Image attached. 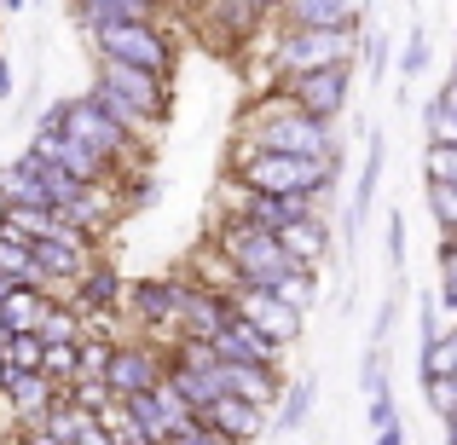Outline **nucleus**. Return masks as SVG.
Returning a JSON list of instances; mask_svg holds the SVG:
<instances>
[{
  "label": "nucleus",
  "instance_id": "obj_20",
  "mask_svg": "<svg viewBox=\"0 0 457 445\" xmlns=\"http://www.w3.org/2000/svg\"><path fill=\"white\" fill-rule=\"evenodd\" d=\"M191 284H203V290H237V272H232V260L220 255V249L203 237L197 249H191V272H186Z\"/></svg>",
  "mask_w": 457,
  "mask_h": 445
},
{
  "label": "nucleus",
  "instance_id": "obj_10",
  "mask_svg": "<svg viewBox=\"0 0 457 445\" xmlns=\"http://www.w3.org/2000/svg\"><path fill=\"white\" fill-rule=\"evenodd\" d=\"M168 370V347H151L145 335H128V342L111 347V358H104V382H111V393L122 400V393H139V388H156V376Z\"/></svg>",
  "mask_w": 457,
  "mask_h": 445
},
{
  "label": "nucleus",
  "instance_id": "obj_21",
  "mask_svg": "<svg viewBox=\"0 0 457 445\" xmlns=\"http://www.w3.org/2000/svg\"><path fill=\"white\" fill-rule=\"evenodd\" d=\"M87 99L99 104V111L111 116L116 128H128V134H139V139H151V145H156V134H162V128H151L145 116H139V111H134V104H128V99H116L111 87H99V81H87Z\"/></svg>",
  "mask_w": 457,
  "mask_h": 445
},
{
  "label": "nucleus",
  "instance_id": "obj_42",
  "mask_svg": "<svg viewBox=\"0 0 457 445\" xmlns=\"http://www.w3.org/2000/svg\"><path fill=\"white\" fill-rule=\"evenodd\" d=\"M23 445H58V440L46 434V428H29V434H23Z\"/></svg>",
  "mask_w": 457,
  "mask_h": 445
},
{
  "label": "nucleus",
  "instance_id": "obj_18",
  "mask_svg": "<svg viewBox=\"0 0 457 445\" xmlns=\"http://www.w3.org/2000/svg\"><path fill=\"white\" fill-rule=\"evenodd\" d=\"M312 405H319V376L307 370V376H295L290 388L278 393V405H272V411H278V416H272V434H295V428L307 423Z\"/></svg>",
  "mask_w": 457,
  "mask_h": 445
},
{
  "label": "nucleus",
  "instance_id": "obj_40",
  "mask_svg": "<svg viewBox=\"0 0 457 445\" xmlns=\"http://www.w3.org/2000/svg\"><path fill=\"white\" fill-rule=\"evenodd\" d=\"M76 445H111V434H104V428L87 416V423H81V434H76Z\"/></svg>",
  "mask_w": 457,
  "mask_h": 445
},
{
  "label": "nucleus",
  "instance_id": "obj_12",
  "mask_svg": "<svg viewBox=\"0 0 457 445\" xmlns=\"http://www.w3.org/2000/svg\"><path fill=\"white\" fill-rule=\"evenodd\" d=\"M122 272H116V260H104V255H93L87 267L76 272V278H70V307L81 312V318H87V312H122Z\"/></svg>",
  "mask_w": 457,
  "mask_h": 445
},
{
  "label": "nucleus",
  "instance_id": "obj_22",
  "mask_svg": "<svg viewBox=\"0 0 457 445\" xmlns=\"http://www.w3.org/2000/svg\"><path fill=\"white\" fill-rule=\"evenodd\" d=\"M53 226H58V209H6L0 214V237H12V243H35Z\"/></svg>",
  "mask_w": 457,
  "mask_h": 445
},
{
  "label": "nucleus",
  "instance_id": "obj_4",
  "mask_svg": "<svg viewBox=\"0 0 457 445\" xmlns=\"http://www.w3.org/2000/svg\"><path fill=\"white\" fill-rule=\"evenodd\" d=\"M359 35H365V23L359 29H290V23H278L267 70L295 76V70H324V64H359Z\"/></svg>",
  "mask_w": 457,
  "mask_h": 445
},
{
  "label": "nucleus",
  "instance_id": "obj_38",
  "mask_svg": "<svg viewBox=\"0 0 457 445\" xmlns=\"http://www.w3.org/2000/svg\"><path fill=\"white\" fill-rule=\"evenodd\" d=\"M64 111H70V99H53V104L41 111V122H35V128H53V134H64Z\"/></svg>",
  "mask_w": 457,
  "mask_h": 445
},
{
  "label": "nucleus",
  "instance_id": "obj_46",
  "mask_svg": "<svg viewBox=\"0 0 457 445\" xmlns=\"http://www.w3.org/2000/svg\"><path fill=\"white\" fill-rule=\"evenodd\" d=\"M452 81H457V53H452Z\"/></svg>",
  "mask_w": 457,
  "mask_h": 445
},
{
  "label": "nucleus",
  "instance_id": "obj_45",
  "mask_svg": "<svg viewBox=\"0 0 457 445\" xmlns=\"http://www.w3.org/2000/svg\"><path fill=\"white\" fill-rule=\"evenodd\" d=\"M249 6H255V12H267V18H272V12H278V0H249Z\"/></svg>",
  "mask_w": 457,
  "mask_h": 445
},
{
  "label": "nucleus",
  "instance_id": "obj_33",
  "mask_svg": "<svg viewBox=\"0 0 457 445\" xmlns=\"http://www.w3.org/2000/svg\"><path fill=\"white\" fill-rule=\"evenodd\" d=\"M168 445H232L220 434V428H209V423H197V416H191L186 428H174V434H168Z\"/></svg>",
  "mask_w": 457,
  "mask_h": 445
},
{
  "label": "nucleus",
  "instance_id": "obj_23",
  "mask_svg": "<svg viewBox=\"0 0 457 445\" xmlns=\"http://www.w3.org/2000/svg\"><path fill=\"white\" fill-rule=\"evenodd\" d=\"M272 290L290 301L295 312H312V307H319V295H324V284H319V267H290Z\"/></svg>",
  "mask_w": 457,
  "mask_h": 445
},
{
  "label": "nucleus",
  "instance_id": "obj_34",
  "mask_svg": "<svg viewBox=\"0 0 457 445\" xmlns=\"http://www.w3.org/2000/svg\"><path fill=\"white\" fill-rule=\"evenodd\" d=\"M417 330H423V347L446 335V318H440V301H435V295H423V312H417Z\"/></svg>",
  "mask_w": 457,
  "mask_h": 445
},
{
  "label": "nucleus",
  "instance_id": "obj_1",
  "mask_svg": "<svg viewBox=\"0 0 457 445\" xmlns=\"http://www.w3.org/2000/svg\"><path fill=\"white\" fill-rule=\"evenodd\" d=\"M237 134H244L249 145L290 151V156H312V162H324L330 151H342V134H336V122L295 111V104L284 99L278 87H272L267 99H255V104H249V111H244V122H237Z\"/></svg>",
  "mask_w": 457,
  "mask_h": 445
},
{
  "label": "nucleus",
  "instance_id": "obj_16",
  "mask_svg": "<svg viewBox=\"0 0 457 445\" xmlns=\"http://www.w3.org/2000/svg\"><path fill=\"white\" fill-rule=\"evenodd\" d=\"M278 243H284V255L295 260V267H324L330 260V249H336V232H330V214H302V220H290L278 232Z\"/></svg>",
  "mask_w": 457,
  "mask_h": 445
},
{
  "label": "nucleus",
  "instance_id": "obj_32",
  "mask_svg": "<svg viewBox=\"0 0 457 445\" xmlns=\"http://www.w3.org/2000/svg\"><path fill=\"white\" fill-rule=\"evenodd\" d=\"M423 168H428V179H446V185H457V145H428L423 151Z\"/></svg>",
  "mask_w": 457,
  "mask_h": 445
},
{
  "label": "nucleus",
  "instance_id": "obj_26",
  "mask_svg": "<svg viewBox=\"0 0 457 445\" xmlns=\"http://www.w3.org/2000/svg\"><path fill=\"white\" fill-rule=\"evenodd\" d=\"M64 400H70V405H76V411H87V416H99V411H104V405H111V400H116V393H111V382H104V376H70V382H64Z\"/></svg>",
  "mask_w": 457,
  "mask_h": 445
},
{
  "label": "nucleus",
  "instance_id": "obj_19",
  "mask_svg": "<svg viewBox=\"0 0 457 445\" xmlns=\"http://www.w3.org/2000/svg\"><path fill=\"white\" fill-rule=\"evenodd\" d=\"M53 307V295H41V290H29V284H12L6 295H0V330H35L41 324V312Z\"/></svg>",
  "mask_w": 457,
  "mask_h": 445
},
{
  "label": "nucleus",
  "instance_id": "obj_39",
  "mask_svg": "<svg viewBox=\"0 0 457 445\" xmlns=\"http://www.w3.org/2000/svg\"><path fill=\"white\" fill-rule=\"evenodd\" d=\"M18 93V70H12V58L0 53V99H12Z\"/></svg>",
  "mask_w": 457,
  "mask_h": 445
},
{
  "label": "nucleus",
  "instance_id": "obj_7",
  "mask_svg": "<svg viewBox=\"0 0 457 445\" xmlns=\"http://www.w3.org/2000/svg\"><path fill=\"white\" fill-rule=\"evenodd\" d=\"M29 255H35V267H41V290L53 295V301H64L70 295V278H76L99 249H93V237H81L76 226L58 220L46 237H35V243H29Z\"/></svg>",
  "mask_w": 457,
  "mask_h": 445
},
{
  "label": "nucleus",
  "instance_id": "obj_36",
  "mask_svg": "<svg viewBox=\"0 0 457 445\" xmlns=\"http://www.w3.org/2000/svg\"><path fill=\"white\" fill-rule=\"evenodd\" d=\"M388 267H394V272L405 267V209L388 214Z\"/></svg>",
  "mask_w": 457,
  "mask_h": 445
},
{
  "label": "nucleus",
  "instance_id": "obj_8",
  "mask_svg": "<svg viewBox=\"0 0 457 445\" xmlns=\"http://www.w3.org/2000/svg\"><path fill=\"white\" fill-rule=\"evenodd\" d=\"M186 290H191L186 272H156V278L122 284V312H128V324H139V330H145V324H179Z\"/></svg>",
  "mask_w": 457,
  "mask_h": 445
},
{
  "label": "nucleus",
  "instance_id": "obj_27",
  "mask_svg": "<svg viewBox=\"0 0 457 445\" xmlns=\"http://www.w3.org/2000/svg\"><path fill=\"white\" fill-rule=\"evenodd\" d=\"M359 58H365V81H382V70H388V29H377L370 18H365V35H359Z\"/></svg>",
  "mask_w": 457,
  "mask_h": 445
},
{
  "label": "nucleus",
  "instance_id": "obj_44",
  "mask_svg": "<svg viewBox=\"0 0 457 445\" xmlns=\"http://www.w3.org/2000/svg\"><path fill=\"white\" fill-rule=\"evenodd\" d=\"M0 445H23V428H6V434H0Z\"/></svg>",
  "mask_w": 457,
  "mask_h": 445
},
{
  "label": "nucleus",
  "instance_id": "obj_30",
  "mask_svg": "<svg viewBox=\"0 0 457 445\" xmlns=\"http://www.w3.org/2000/svg\"><path fill=\"white\" fill-rule=\"evenodd\" d=\"M388 388V342H370L365 365H359V393H377Z\"/></svg>",
  "mask_w": 457,
  "mask_h": 445
},
{
  "label": "nucleus",
  "instance_id": "obj_13",
  "mask_svg": "<svg viewBox=\"0 0 457 445\" xmlns=\"http://www.w3.org/2000/svg\"><path fill=\"white\" fill-rule=\"evenodd\" d=\"M232 295L226 290H203V284H191L186 290V307H179V335H191V342H214V335L232 324Z\"/></svg>",
  "mask_w": 457,
  "mask_h": 445
},
{
  "label": "nucleus",
  "instance_id": "obj_43",
  "mask_svg": "<svg viewBox=\"0 0 457 445\" xmlns=\"http://www.w3.org/2000/svg\"><path fill=\"white\" fill-rule=\"evenodd\" d=\"M440 104H446V111L457 116V81H446V87H440Z\"/></svg>",
  "mask_w": 457,
  "mask_h": 445
},
{
  "label": "nucleus",
  "instance_id": "obj_9",
  "mask_svg": "<svg viewBox=\"0 0 457 445\" xmlns=\"http://www.w3.org/2000/svg\"><path fill=\"white\" fill-rule=\"evenodd\" d=\"M226 295H232L237 318H249L261 335H272V342H278L284 353H290V347L307 335V312H295L278 290H244V284H237V290H226Z\"/></svg>",
  "mask_w": 457,
  "mask_h": 445
},
{
  "label": "nucleus",
  "instance_id": "obj_31",
  "mask_svg": "<svg viewBox=\"0 0 457 445\" xmlns=\"http://www.w3.org/2000/svg\"><path fill=\"white\" fill-rule=\"evenodd\" d=\"M400 295H405V284H400V272H394V290H388V301L377 307V324H370V342H388V335H394V324H400Z\"/></svg>",
  "mask_w": 457,
  "mask_h": 445
},
{
  "label": "nucleus",
  "instance_id": "obj_3",
  "mask_svg": "<svg viewBox=\"0 0 457 445\" xmlns=\"http://www.w3.org/2000/svg\"><path fill=\"white\" fill-rule=\"evenodd\" d=\"M209 243L232 260V272H237V284H244V290H272V284L295 267V260L284 255L278 232L244 226V220H232V214H220V220L209 226Z\"/></svg>",
  "mask_w": 457,
  "mask_h": 445
},
{
  "label": "nucleus",
  "instance_id": "obj_5",
  "mask_svg": "<svg viewBox=\"0 0 457 445\" xmlns=\"http://www.w3.org/2000/svg\"><path fill=\"white\" fill-rule=\"evenodd\" d=\"M353 76H359V64H324V70H295V76H272V87H278L284 99L295 104V111L336 122V116L347 111V99H353Z\"/></svg>",
  "mask_w": 457,
  "mask_h": 445
},
{
  "label": "nucleus",
  "instance_id": "obj_35",
  "mask_svg": "<svg viewBox=\"0 0 457 445\" xmlns=\"http://www.w3.org/2000/svg\"><path fill=\"white\" fill-rule=\"evenodd\" d=\"M365 416H370V428H382V423H394L400 416V405H394V388H377V393H365Z\"/></svg>",
  "mask_w": 457,
  "mask_h": 445
},
{
  "label": "nucleus",
  "instance_id": "obj_41",
  "mask_svg": "<svg viewBox=\"0 0 457 445\" xmlns=\"http://www.w3.org/2000/svg\"><path fill=\"white\" fill-rule=\"evenodd\" d=\"M440 423H446V434H440V445H457V411H446Z\"/></svg>",
  "mask_w": 457,
  "mask_h": 445
},
{
  "label": "nucleus",
  "instance_id": "obj_2",
  "mask_svg": "<svg viewBox=\"0 0 457 445\" xmlns=\"http://www.w3.org/2000/svg\"><path fill=\"white\" fill-rule=\"evenodd\" d=\"M76 29H87V46H93V58H122V64H139V70H151V76H162V81H174V64H179V53H174V35H168V18H93V23H76Z\"/></svg>",
  "mask_w": 457,
  "mask_h": 445
},
{
  "label": "nucleus",
  "instance_id": "obj_28",
  "mask_svg": "<svg viewBox=\"0 0 457 445\" xmlns=\"http://www.w3.org/2000/svg\"><path fill=\"white\" fill-rule=\"evenodd\" d=\"M423 400H428V411H435V416L457 411V370H440V376H423Z\"/></svg>",
  "mask_w": 457,
  "mask_h": 445
},
{
  "label": "nucleus",
  "instance_id": "obj_15",
  "mask_svg": "<svg viewBox=\"0 0 457 445\" xmlns=\"http://www.w3.org/2000/svg\"><path fill=\"white\" fill-rule=\"evenodd\" d=\"M209 347H214L220 365H232V358H249V365H284V347L272 342V335H261L249 318H237V312H232V324H226Z\"/></svg>",
  "mask_w": 457,
  "mask_h": 445
},
{
  "label": "nucleus",
  "instance_id": "obj_37",
  "mask_svg": "<svg viewBox=\"0 0 457 445\" xmlns=\"http://www.w3.org/2000/svg\"><path fill=\"white\" fill-rule=\"evenodd\" d=\"M405 440H411L405 416H394V423H382V428H377V445H405Z\"/></svg>",
  "mask_w": 457,
  "mask_h": 445
},
{
  "label": "nucleus",
  "instance_id": "obj_25",
  "mask_svg": "<svg viewBox=\"0 0 457 445\" xmlns=\"http://www.w3.org/2000/svg\"><path fill=\"white\" fill-rule=\"evenodd\" d=\"M122 405H128V416H134L139 428L156 440H168V411H162V400H156V388H139V393H122Z\"/></svg>",
  "mask_w": 457,
  "mask_h": 445
},
{
  "label": "nucleus",
  "instance_id": "obj_17",
  "mask_svg": "<svg viewBox=\"0 0 457 445\" xmlns=\"http://www.w3.org/2000/svg\"><path fill=\"white\" fill-rule=\"evenodd\" d=\"M220 382H226V393H237V400L261 405V411H272V405H278V393H284L278 365H249V358H232V365H220Z\"/></svg>",
  "mask_w": 457,
  "mask_h": 445
},
{
  "label": "nucleus",
  "instance_id": "obj_6",
  "mask_svg": "<svg viewBox=\"0 0 457 445\" xmlns=\"http://www.w3.org/2000/svg\"><path fill=\"white\" fill-rule=\"evenodd\" d=\"M93 81L111 87L116 99H128L151 128H162L168 111H174V81L151 76V70H139V64H122V58H93Z\"/></svg>",
  "mask_w": 457,
  "mask_h": 445
},
{
  "label": "nucleus",
  "instance_id": "obj_11",
  "mask_svg": "<svg viewBox=\"0 0 457 445\" xmlns=\"http://www.w3.org/2000/svg\"><path fill=\"white\" fill-rule=\"evenodd\" d=\"M370 18V0H278L272 23L290 29H359Z\"/></svg>",
  "mask_w": 457,
  "mask_h": 445
},
{
  "label": "nucleus",
  "instance_id": "obj_29",
  "mask_svg": "<svg viewBox=\"0 0 457 445\" xmlns=\"http://www.w3.org/2000/svg\"><path fill=\"white\" fill-rule=\"evenodd\" d=\"M428 214L440 220V232H457V185H446V179H428Z\"/></svg>",
  "mask_w": 457,
  "mask_h": 445
},
{
  "label": "nucleus",
  "instance_id": "obj_14",
  "mask_svg": "<svg viewBox=\"0 0 457 445\" xmlns=\"http://www.w3.org/2000/svg\"><path fill=\"white\" fill-rule=\"evenodd\" d=\"M197 423L220 428L232 445H255L261 434H267V411H261V405H249V400H237V393H220L214 405H203Z\"/></svg>",
  "mask_w": 457,
  "mask_h": 445
},
{
  "label": "nucleus",
  "instance_id": "obj_47",
  "mask_svg": "<svg viewBox=\"0 0 457 445\" xmlns=\"http://www.w3.org/2000/svg\"><path fill=\"white\" fill-rule=\"evenodd\" d=\"M0 214H6V202H0Z\"/></svg>",
  "mask_w": 457,
  "mask_h": 445
},
{
  "label": "nucleus",
  "instance_id": "obj_48",
  "mask_svg": "<svg viewBox=\"0 0 457 445\" xmlns=\"http://www.w3.org/2000/svg\"><path fill=\"white\" fill-rule=\"evenodd\" d=\"M156 445H168V440H156Z\"/></svg>",
  "mask_w": 457,
  "mask_h": 445
},
{
  "label": "nucleus",
  "instance_id": "obj_24",
  "mask_svg": "<svg viewBox=\"0 0 457 445\" xmlns=\"http://www.w3.org/2000/svg\"><path fill=\"white\" fill-rule=\"evenodd\" d=\"M428 70V29L423 23H405V46H400V104L411 93V81Z\"/></svg>",
  "mask_w": 457,
  "mask_h": 445
}]
</instances>
